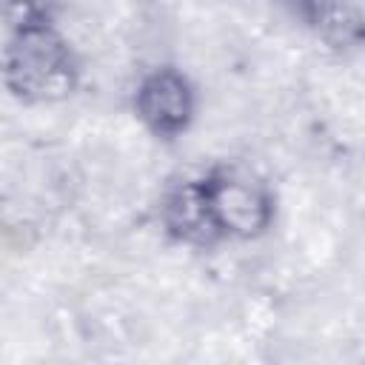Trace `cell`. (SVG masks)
<instances>
[{"instance_id": "cell-3", "label": "cell", "mask_w": 365, "mask_h": 365, "mask_svg": "<svg viewBox=\"0 0 365 365\" xmlns=\"http://www.w3.org/2000/svg\"><path fill=\"white\" fill-rule=\"evenodd\" d=\"M131 106L151 137L177 140L197 117V86L177 66H154L137 80Z\"/></svg>"}, {"instance_id": "cell-2", "label": "cell", "mask_w": 365, "mask_h": 365, "mask_svg": "<svg viewBox=\"0 0 365 365\" xmlns=\"http://www.w3.org/2000/svg\"><path fill=\"white\" fill-rule=\"evenodd\" d=\"M202 197L220 240H259L277 220V194L242 163H217L200 174Z\"/></svg>"}, {"instance_id": "cell-4", "label": "cell", "mask_w": 365, "mask_h": 365, "mask_svg": "<svg viewBox=\"0 0 365 365\" xmlns=\"http://www.w3.org/2000/svg\"><path fill=\"white\" fill-rule=\"evenodd\" d=\"M160 225L163 231L191 248H211L220 240L205 197H202V185H200V174L194 177H182L180 182H171L160 200Z\"/></svg>"}, {"instance_id": "cell-1", "label": "cell", "mask_w": 365, "mask_h": 365, "mask_svg": "<svg viewBox=\"0 0 365 365\" xmlns=\"http://www.w3.org/2000/svg\"><path fill=\"white\" fill-rule=\"evenodd\" d=\"M3 86L29 106L68 100L83 80V66L51 17L17 20L0 51Z\"/></svg>"}]
</instances>
